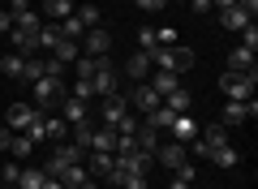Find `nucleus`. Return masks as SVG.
Wrapping results in <instances>:
<instances>
[{"instance_id":"a878e982","label":"nucleus","mask_w":258,"mask_h":189,"mask_svg":"<svg viewBox=\"0 0 258 189\" xmlns=\"http://www.w3.org/2000/svg\"><path fill=\"white\" fill-rule=\"evenodd\" d=\"M220 22L228 30H241V26H249V13H241V9H220Z\"/></svg>"},{"instance_id":"0eeeda50","label":"nucleus","mask_w":258,"mask_h":189,"mask_svg":"<svg viewBox=\"0 0 258 189\" xmlns=\"http://www.w3.org/2000/svg\"><path fill=\"white\" fill-rule=\"evenodd\" d=\"M151 90H155L159 99H164V95H172V90H181V73H164V69H151Z\"/></svg>"},{"instance_id":"6e6d98bb","label":"nucleus","mask_w":258,"mask_h":189,"mask_svg":"<svg viewBox=\"0 0 258 189\" xmlns=\"http://www.w3.org/2000/svg\"><path fill=\"white\" fill-rule=\"evenodd\" d=\"M78 189H99V185H95V180H82V185H78Z\"/></svg>"},{"instance_id":"dca6fc26","label":"nucleus","mask_w":258,"mask_h":189,"mask_svg":"<svg viewBox=\"0 0 258 189\" xmlns=\"http://www.w3.org/2000/svg\"><path fill=\"white\" fill-rule=\"evenodd\" d=\"M60 120H64V125H78V120H86V103L69 95V99H64V112H60Z\"/></svg>"},{"instance_id":"5701e85b","label":"nucleus","mask_w":258,"mask_h":189,"mask_svg":"<svg viewBox=\"0 0 258 189\" xmlns=\"http://www.w3.org/2000/svg\"><path fill=\"white\" fill-rule=\"evenodd\" d=\"M43 168H22V176H18V189H43Z\"/></svg>"},{"instance_id":"f3484780","label":"nucleus","mask_w":258,"mask_h":189,"mask_svg":"<svg viewBox=\"0 0 258 189\" xmlns=\"http://www.w3.org/2000/svg\"><path fill=\"white\" fill-rule=\"evenodd\" d=\"M91 151H116V129H95L91 134Z\"/></svg>"},{"instance_id":"4468645a","label":"nucleus","mask_w":258,"mask_h":189,"mask_svg":"<svg viewBox=\"0 0 258 189\" xmlns=\"http://www.w3.org/2000/svg\"><path fill=\"white\" fill-rule=\"evenodd\" d=\"M207 159H215V168H237L241 163V155H237V146H215Z\"/></svg>"},{"instance_id":"412c9836","label":"nucleus","mask_w":258,"mask_h":189,"mask_svg":"<svg viewBox=\"0 0 258 189\" xmlns=\"http://www.w3.org/2000/svg\"><path fill=\"white\" fill-rule=\"evenodd\" d=\"M22 60H26L22 52H5L0 56V73H5V78H22Z\"/></svg>"},{"instance_id":"a18cd8bd","label":"nucleus","mask_w":258,"mask_h":189,"mask_svg":"<svg viewBox=\"0 0 258 189\" xmlns=\"http://www.w3.org/2000/svg\"><path fill=\"white\" fill-rule=\"evenodd\" d=\"M120 189H147V176H125V180H120Z\"/></svg>"},{"instance_id":"f8f14e48","label":"nucleus","mask_w":258,"mask_h":189,"mask_svg":"<svg viewBox=\"0 0 258 189\" xmlns=\"http://www.w3.org/2000/svg\"><path fill=\"white\" fill-rule=\"evenodd\" d=\"M228 73H258L254 69V52H249V47H237V52L228 56Z\"/></svg>"},{"instance_id":"49530a36","label":"nucleus","mask_w":258,"mask_h":189,"mask_svg":"<svg viewBox=\"0 0 258 189\" xmlns=\"http://www.w3.org/2000/svg\"><path fill=\"white\" fill-rule=\"evenodd\" d=\"M176 176H181V180H189V185H194V176H198V172H194V163H181V168H176Z\"/></svg>"},{"instance_id":"72a5a7b5","label":"nucleus","mask_w":258,"mask_h":189,"mask_svg":"<svg viewBox=\"0 0 258 189\" xmlns=\"http://www.w3.org/2000/svg\"><path fill=\"white\" fill-rule=\"evenodd\" d=\"M43 129H47V138H52V142H60V138L69 134V125H64L60 116H43Z\"/></svg>"},{"instance_id":"ddd939ff","label":"nucleus","mask_w":258,"mask_h":189,"mask_svg":"<svg viewBox=\"0 0 258 189\" xmlns=\"http://www.w3.org/2000/svg\"><path fill=\"white\" fill-rule=\"evenodd\" d=\"M112 168H116V155H112V151H95V155H91V172H95V176L108 180Z\"/></svg>"},{"instance_id":"cd10ccee","label":"nucleus","mask_w":258,"mask_h":189,"mask_svg":"<svg viewBox=\"0 0 258 189\" xmlns=\"http://www.w3.org/2000/svg\"><path fill=\"white\" fill-rule=\"evenodd\" d=\"M52 56H56V60H60V65H69V60H78V43H74V39H60V43L52 47Z\"/></svg>"},{"instance_id":"e433bc0d","label":"nucleus","mask_w":258,"mask_h":189,"mask_svg":"<svg viewBox=\"0 0 258 189\" xmlns=\"http://www.w3.org/2000/svg\"><path fill=\"white\" fill-rule=\"evenodd\" d=\"M241 47H249V52L258 47V26H254V22H249V26H241Z\"/></svg>"},{"instance_id":"aec40b11","label":"nucleus","mask_w":258,"mask_h":189,"mask_svg":"<svg viewBox=\"0 0 258 189\" xmlns=\"http://www.w3.org/2000/svg\"><path fill=\"white\" fill-rule=\"evenodd\" d=\"M56 43H60V30H56V22H43V26H39V52H52Z\"/></svg>"},{"instance_id":"6ab92c4d","label":"nucleus","mask_w":258,"mask_h":189,"mask_svg":"<svg viewBox=\"0 0 258 189\" xmlns=\"http://www.w3.org/2000/svg\"><path fill=\"white\" fill-rule=\"evenodd\" d=\"M56 180H60L64 189H78L82 180H91V176H86V168H82V163H69V168H64V172H60Z\"/></svg>"},{"instance_id":"79ce46f5","label":"nucleus","mask_w":258,"mask_h":189,"mask_svg":"<svg viewBox=\"0 0 258 189\" xmlns=\"http://www.w3.org/2000/svg\"><path fill=\"white\" fill-rule=\"evenodd\" d=\"M0 176H5V185H18L22 168H18V163H5V168H0Z\"/></svg>"},{"instance_id":"2eb2a0df","label":"nucleus","mask_w":258,"mask_h":189,"mask_svg":"<svg viewBox=\"0 0 258 189\" xmlns=\"http://www.w3.org/2000/svg\"><path fill=\"white\" fill-rule=\"evenodd\" d=\"M125 69H129V78H138V82H147V78H151V56H147V52H138V56H129V65H125Z\"/></svg>"},{"instance_id":"603ef678","label":"nucleus","mask_w":258,"mask_h":189,"mask_svg":"<svg viewBox=\"0 0 258 189\" xmlns=\"http://www.w3.org/2000/svg\"><path fill=\"white\" fill-rule=\"evenodd\" d=\"M211 5H215V13L220 9H237V0H211Z\"/></svg>"},{"instance_id":"2f4dec72","label":"nucleus","mask_w":258,"mask_h":189,"mask_svg":"<svg viewBox=\"0 0 258 189\" xmlns=\"http://www.w3.org/2000/svg\"><path fill=\"white\" fill-rule=\"evenodd\" d=\"M82 155H86V151H78V146L69 142V146H56V155H52V159H60L64 168H69V163H82Z\"/></svg>"},{"instance_id":"ea45409f","label":"nucleus","mask_w":258,"mask_h":189,"mask_svg":"<svg viewBox=\"0 0 258 189\" xmlns=\"http://www.w3.org/2000/svg\"><path fill=\"white\" fill-rule=\"evenodd\" d=\"M91 95H95V90H91V78H78V86H74V99H91Z\"/></svg>"},{"instance_id":"f704fd0d","label":"nucleus","mask_w":258,"mask_h":189,"mask_svg":"<svg viewBox=\"0 0 258 189\" xmlns=\"http://www.w3.org/2000/svg\"><path fill=\"white\" fill-rule=\"evenodd\" d=\"M22 134H26V138H30V142H35V146H39V142H43V138H47V129H43V112H39V116H35V120H30V125H26V129H22Z\"/></svg>"},{"instance_id":"4c0bfd02","label":"nucleus","mask_w":258,"mask_h":189,"mask_svg":"<svg viewBox=\"0 0 258 189\" xmlns=\"http://www.w3.org/2000/svg\"><path fill=\"white\" fill-rule=\"evenodd\" d=\"M116 134H138V116H134V112H125V116L116 120Z\"/></svg>"},{"instance_id":"58836bf2","label":"nucleus","mask_w":258,"mask_h":189,"mask_svg":"<svg viewBox=\"0 0 258 189\" xmlns=\"http://www.w3.org/2000/svg\"><path fill=\"white\" fill-rule=\"evenodd\" d=\"M5 9H9V18L18 22L22 13H30V0H9V5H5Z\"/></svg>"},{"instance_id":"9b49d317","label":"nucleus","mask_w":258,"mask_h":189,"mask_svg":"<svg viewBox=\"0 0 258 189\" xmlns=\"http://www.w3.org/2000/svg\"><path fill=\"white\" fill-rule=\"evenodd\" d=\"M159 163H168V168H181L185 163V142H168V146H155Z\"/></svg>"},{"instance_id":"864d4df0","label":"nucleus","mask_w":258,"mask_h":189,"mask_svg":"<svg viewBox=\"0 0 258 189\" xmlns=\"http://www.w3.org/2000/svg\"><path fill=\"white\" fill-rule=\"evenodd\" d=\"M168 189H189V180H181V176H172V185Z\"/></svg>"},{"instance_id":"393cba45","label":"nucleus","mask_w":258,"mask_h":189,"mask_svg":"<svg viewBox=\"0 0 258 189\" xmlns=\"http://www.w3.org/2000/svg\"><path fill=\"white\" fill-rule=\"evenodd\" d=\"M172 116H176V112H168L164 103H159L155 112H147V129H168V125H172Z\"/></svg>"},{"instance_id":"bb28decb","label":"nucleus","mask_w":258,"mask_h":189,"mask_svg":"<svg viewBox=\"0 0 258 189\" xmlns=\"http://www.w3.org/2000/svg\"><path fill=\"white\" fill-rule=\"evenodd\" d=\"M43 13H47L52 22H64L69 13H74V5H69V0H47V5H43Z\"/></svg>"},{"instance_id":"8fccbe9b","label":"nucleus","mask_w":258,"mask_h":189,"mask_svg":"<svg viewBox=\"0 0 258 189\" xmlns=\"http://www.w3.org/2000/svg\"><path fill=\"white\" fill-rule=\"evenodd\" d=\"M237 9H241V13H249V18H254V13H258V0H237Z\"/></svg>"},{"instance_id":"c9c22d12","label":"nucleus","mask_w":258,"mask_h":189,"mask_svg":"<svg viewBox=\"0 0 258 189\" xmlns=\"http://www.w3.org/2000/svg\"><path fill=\"white\" fill-rule=\"evenodd\" d=\"M39 26H43V18H39V13L35 9H30V13H22V18L18 22H13V30H30V35H35V30Z\"/></svg>"},{"instance_id":"c03bdc74","label":"nucleus","mask_w":258,"mask_h":189,"mask_svg":"<svg viewBox=\"0 0 258 189\" xmlns=\"http://www.w3.org/2000/svg\"><path fill=\"white\" fill-rule=\"evenodd\" d=\"M134 5H138V9H147V13H159L168 0H134Z\"/></svg>"},{"instance_id":"4d7b16f0","label":"nucleus","mask_w":258,"mask_h":189,"mask_svg":"<svg viewBox=\"0 0 258 189\" xmlns=\"http://www.w3.org/2000/svg\"><path fill=\"white\" fill-rule=\"evenodd\" d=\"M0 9H5V0H0Z\"/></svg>"},{"instance_id":"5fc2aeb1","label":"nucleus","mask_w":258,"mask_h":189,"mask_svg":"<svg viewBox=\"0 0 258 189\" xmlns=\"http://www.w3.org/2000/svg\"><path fill=\"white\" fill-rule=\"evenodd\" d=\"M43 189H64V185H60L56 176H47V180H43Z\"/></svg>"},{"instance_id":"c756f323","label":"nucleus","mask_w":258,"mask_h":189,"mask_svg":"<svg viewBox=\"0 0 258 189\" xmlns=\"http://www.w3.org/2000/svg\"><path fill=\"white\" fill-rule=\"evenodd\" d=\"M134 142L142 146L147 155H155V146H159V138H155V129H147V125H138V134H134Z\"/></svg>"},{"instance_id":"6e6552de","label":"nucleus","mask_w":258,"mask_h":189,"mask_svg":"<svg viewBox=\"0 0 258 189\" xmlns=\"http://www.w3.org/2000/svg\"><path fill=\"white\" fill-rule=\"evenodd\" d=\"M125 112H129V99H125V95H103V125L116 129V120L125 116Z\"/></svg>"},{"instance_id":"7c9ffc66","label":"nucleus","mask_w":258,"mask_h":189,"mask_svg":"<svg viewBox=\"0 0 258 189\" xmlns=\"http://www.w3.org/2000/svg\"><path fill=\"white\" fill-rule=\"evenodd\" d=\"M56 30H60V39H74V43H78V35H82V22H78L74 13H69L64 22H56Z\"/></svg>"},{"instance_id":"4be33fe9","label":"nucleus","mask_w":258,"mask_h":189,"mask_svg":"<svg viewBox=\"0 0 258 189\" xmlns=\"http://www.w3.org/2000/svg\"><path fill=\"white\" fill-rule=\"evenodd\" d=\"M91 134H95L91 116H86V120H78V125H74V146H78V151H91Z\"/></svg>"},{"instance_id":"c85d7f7f","label":"nucleus","mask_w":258,"mask_h":189,"mask_svg":"<svg viewBox=\"0 0 258 189\" xmlns=\"http://www.w3.org/2000/svg\"><path fill=\"white\" fill-rule=\"evenodd\" d=\"M22 78H26V82L43 78V56H26V60H22Z\"/></svg>"},{"instance_id":"423d86ee","label":"nucleus","mask_w":258,"mask_h":189,"mask_svg":"<svg viewBox=\"0 0 258 189\" xmlns=\"http://www.w3.org/2000/svg\"><path fill=\"white\" fill-rule=\"evenodd\" d=\"M159 103H164V99H159L155 90H151V82H138V90H134V99H129V108H134V112H142V116H147V112H155Z\"/></svg>"},{"instance_id":"20e7f679","label":"nucleus","mask_w":258,"mask_h":189,"mask_svg":"<svg viewBox=\"0 0 258 189\" xmlns=\"http://www.w3.org/2000/svg\"><path fill=\"white\" fill-rule=\"evenodd\" d=\"M254 116H258V103L254 99H245V103L228 99V103H224V125H249Z\"/></svg>"},{"instance_id":"3c124183","label":"nucleus","mask_w":258,"mask_h":189,"mask_svg":"<svg viewBox=\"0 0 258 189\" xmlns=\"http://www.w3.org/2000/svg\"><path fill=\"white\" fill-rule=\"evenodd\" d=\"M9 138H13V129H5V125H0V151H5V155H9Z\"/></svg>"},{"instance_id":"a211bd4d","label":"nucleus","mask_w":258,"mask_h":189,"mask_svg":"<svg viewBox=\"0 0 258 189\" xmlns=\"http://www.w3.org/2000/svg\"><path fill=\"white\" fill-rule=\"evenodd\" d=\"M164 108H168V112H176V116H185V112L194 108V99L185 95V90H172V95H164Z\"/></svg>"},{"instance_id":"09e8293b","label":"nucleus","mask_w":258,"mask_h":189,"mask_svg":"<svg viewBox=\"0 0 258 189\" xmlns=\"http://www.w3.org/2000/svg\"><path fill=\"white\" fill-rule=\"evenodd\" d=\"M13 30V18H9V9H0V35H9Z\"/></svg>"},{"instance_id":"473e14b6","label":"nucleus","mask_w":258,"mask_h":189,"mask_svg":"<svg viewBox=\"0 0 258 189\" xmlns=\"http://www.w3.org/2000/svg\"><path fill=\"white\" fill-rule=\"evenodd\" d=\"M74 18L82 22V30H91V26H99V9H95V5H82V9H74Z\"/></svg>"},{"instance_id":"39448f33","label":"nucleus","mask_w":258,"mask_h":189,"mask_svg":"<svg viewBox=\"0 0 258 189\" xmlns=\"http://www.w3.org/2000/svg\"><path fill=\"white\" fill-rule=\"evenodd\" d=\"M198 129H203V125H198V120H194L189 112H185V116H172V125H168V134H172V142H185V146H189L194 138H198Z\"/></svg>"},{"instance_id":"f03ea898","label":"nucleus","mask_w":258,"mask_h":189,"mask_svg":"<svg viewBox=\"0 0 258 189\" xmlns=\"http://www.w3.org/2000/svg\"><path fill=\"white\" fill-rule=\"evenodd\" d=\"M254 82H258V73H224V78H220V90L228 95V99L245 103L249 95H254Z\"/></svg>"},{"instance_id":"f257e3e1","label":"nucleus","mask_w":258,"mask_h":189,"mask_svg":"<svg viewBox=\"0 0 258 189\" xmlns=\"http://www.w3.org/2000/svg\"><path fill=\"white\" fill-rule=\"evenodd\" d=\"M147 56H151V69H164V73H185L194 65V52L181 47V43L176 47H151Z\"/></svg>"},{"instance_id":"37998d69","label":"nucleus","mask_w":258,"mask_h":189,"mask_svg":"<svg viewBox=\"0 0 258 189\" xmlns=\"http://www.w3.org/2000/svg\"><path fill=\"white\" fill-rule=\"evenodd\" d=\"M78 65V78H91L95 73V56H86V60H74Z\"/></svg>"},{"instance_id":"b1692460","label":"nucleus","mask_w":258,"mask_h":189,"mask_svg":"<svg viewBox=\"0 0 258 189\" xmlns=\"http://www.w3.org/2000/svg\"><path fill=\"white\" fill-rule=\"evenodd\" d=\"M30 151H35V142H30L26 134H13V138H9V155H13V159H26Z\"/></svg>"},{"instance_id":"7ed1b4c3","label":"nucleus","mask_w":258,"mask_h":189,"mask_svg":"<svg viewBox=\"0 0 258 189\" xmlns=\"http://www.w3.org/2000/svg\"><path fill=\"white\" fill-rule=\"evenodd\" d=\"M30 95H35V112H43L47 103H56L60 99V78H39V82H30Z\"/></svg>"},{"instance_id":"1a4fd4ad","label":"nucleus","mask_w":258,"mask_h":189,"mask_svg":"<svg viewBox=\"0 0 258 189\" xmlns=\"http://www.w3.org/2000/svg\"><path fill=\"white\" fill-rule=\"evenodd\" d=\"M35 116H39V112H35V103H13V108H9V116H5V129H26Z\"/></svg>"},{"instance_id":"a19ab883","label":"nucleus","mask_w":258,"mask_h":189,"mask_svg":"<svg viewBox=\"0 0 258 189\" xmlns=\"http://www.w3.org/2000/svg\"><path fill=\"white\" fill-rule=\"evenodd\" d=\"M138 43H142V52H151V47H155V26H142L138 30Z\"/></svg>"},{"instance_id":"de8ad7c7","label":"nucleus","mask_w":258,"mask_h":189,"mask_svg":"<svg viewBox=\"0 0 258 189\" xmlns=\"http://www.w3.org/2000/svg\"><path fill=\"white\" fill-rule=\"evenodd\" d=\"M189 9H194V13H211L215 5H211V0H189Z\"/></svg>"},{"instance_id":"9d476101","label":"nucleus","mask_w":258,"mask_h":189,"mask_svg":"<svg viewBox=\"0 0 258 189\" xmlns=\"http://www.w3.org/2000/svg\"><path fill=\"white\" fill-rule=\"evenodd\" d=\"M108 47H112V35L103 26H91L86 30V52L91 56H108Z\"/></svg>"}]
</instances>
